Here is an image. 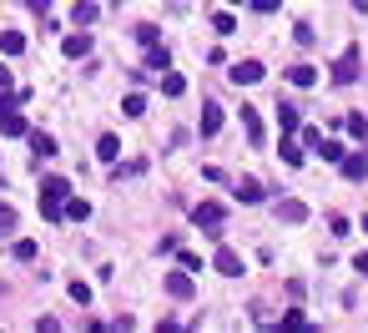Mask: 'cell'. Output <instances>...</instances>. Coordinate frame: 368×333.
<instances>
[{"label": "cell", "instance_id": "cell-38", "mask_svg": "<svg viewBox=\"0 0 368 333\" xmlns=\"http://www.w3.org/2000/svg\"><path fill=\"white\" fill-rule=\"evenodd\" d=\"M353 6H358V10H368V0H353Z\"/></svg>", "mask_w": 368, "mask_h": 333}, {"label": "cell", "instance_id": "cell-17", "mask_svg": "<svg viewBox=\"0 0 368 333\" xmlns=\"http://www.w3.org/2000/svg\"><path fill=\"white\" fill-rule=\"evenodd\" d=\"M162 91H167V96H182V91H187V76H182V71H162Z\"/></svg>", "mask_w": 368, "mask_h": 333}, {"label": "cell", "instance_id": "cell-31", "mask_svg": "<svg viewBox=\"0 0 368 333\" xmlns=\"http://www.w3.org/2000/svg\"><path fill=\"white\" fill-rule=\"evenodd\" d=\"M71 298H76V303H81V308H86V303H91V288H86V283H81V278H76V283H71Z\"/></svg>", "mask_w": 368, "mask_h": 333}, {"label": "cell", "instance_id": "cell-7", "mask_svg": "<svg viewBox=\"0 0 368 333\" xmlns=\"http://www.w3.org/2000/svg\"><path fill=\"white\" fill-rule=\"evenodd\" d=\"M167 293H171V298H182V303L197 293V288H192V273H187V268H182V273H167Z\"/></svg>", "mask_w": 368, "mask_h": 333}, {"label": "cell", "instance_id": "cell-1", "mask_svg": "<svg viewBox=\"0 0 368 333\" xmlns=\"http://www.w3.org/2000/svg\"><path fill=\"white\" fill-rule=\"evenodd\" d=\"M66 192H71L66 177H46V182H40V212H46V222L61 217V202H66Z\"/></svg>", "mask_w": 368, "mask_h": 333}, {"label": "cell", "instance_id": "cell-37", "mask_svg": "<svg viewBox=\"0 0 368 333\" xmlns=\"http://www.w3.org/2000/svg\"><path fill=\"white\" fill-rule=\"evenodd\" d=\"M46 6H51V0H31V10H46Z\"/></svg>", "mask_w": 368, "mask_h": 333}, {"label": "cell", "instance_id": "cell-30", "mask_svg": "<svg viewBox=\"0 0 368 333\" xmlns=\"http://www.w3.org/2000/svg\"><path fill=\"white\" fill-rule=\"evenodd\" d=\"M137 40H141V46H157L162 36H157V26H137Z\"/></svg>", "mask_w": 368, "mask_h": 333}, {"label": "cell", "instance_id": "cell-32", "mask_svg": "<svg viewBox=\"0 0 368 333\" xmlns=\"http://www.w3.org/2000/svg\"><path fill=\"white\" fill-rule=\"evenodd\" d=\"M283 323H288V328H302L308 318H302V308H288V313H283Z\"/></svg>", "mask_w": 368, "mask_h": 333}, {"label": "cell", "instance_id": "cell-5", "mask_svg": "<svg viewBox=\"0 0 368 333\" xmlns=\"http://www.w3.org/2000/svg\"><path fill=\"white\" fill-rule=\"evenodd\" d=\"M338 166H343V177H348V182H363V177H368V157H363V152H343Z\"/></svg>", "mask_w": 368, "mask_h": 333}, {"label": "cell", "instance_id": "cell-10", "mask_svg": "<svg viewBox=\"0 0 368 333\" xmlns=\"http://www.w3.org/2000/svg\"><path fill=\"white\" fill-rule=\"evenodd\" d=\"M232 192H237V202H263V197H268V187H263V182H252V177H243Z\"/></svg>", "mask_w": 368, "mask_h": 333}, {"label": "cell", "instance_id": "cell-3", "mask_svg": "<svg viewBox=\"0 0 368 333\" xmlns=\"http://www.w3.org/2000/svg\"><path fill=\"white\" fill-rule=\"evenodd\" d=\"M333 81L338 86H348V81H358V46H348L338 61H333Z\"/></svg>", "mask_w": 368, "mask_h": 333}, {"label": "cell", "instance_id": "cell-11", "mask_svg": "<svg viewBox=\"0 0 368 333\" xmlns=\"http://www.w3.org/2000/svg\"><path fill=\"white\" fill-rule=\"evenodd\" d=\"M61 51H66L71 61H76V56H91V36H86V31H76V36H66V40H61Z\"/></svg>", "mask_w": 368, "mask_h": 333}, {"label": "cell", "instance_id": "cell-18", "mask_svg": "<svg viewBox=\"0 0 368 333\" xmlns=\"http://www.w3.org/2000/svg\"><path fill=\"white\" fill-rule=\"evenodd\" d=\"M0 51H6V56H20V51H26V36H20V31H6V36H0Z\"/></svg>", "mask_w": 368, "mask_h": 333}, {"label": "cell", "instance_id": "cell-13", "mask_svg": "<svg viewBox=\"0 0 368 333\" xmlns=\"http://www.w3.org/2000/svg\"><path fill=\"white\" fill-rule=\"evenodd\" d=\"M243 127H247V141H252V147H263V116H257L252 107H243Z\"/></svg>", "mask_w": 368, "mask_h": 333}, {"label": "cell", "instance_id": "cell-9", "mask_svg": "<svg viewBox=\"0 0 368 333\" xmlns=\"http://www.w3.org/2000/svg\"><path fill=\"white\" fill-rule=\"evenodd\" d=\"M0 132H6V137H31V127H26V116H20L15 107H10V111H0Z\"/></svg>", "mask_w": 368, "mask_h": 333}, {"label": "cell", "instance_id": "cell-12", "mask_svg": "<svg viewBox=\"0 0 368 333\" xmlns=\"http://www.w3.org/2000/svg\"><path fill=\"white\" fill-rule=\"evenodd\" d=\"M96 15H101V10H96V0H76V6H71V26H91Z\"/></svg>", "mask_w": 368, "mask_h": 333}, {"label": "cell", "instance_id": "cell-14", "mask_svg": "<svg viewBox=\"0 0 368 333\" xmlns=\"http://www.w3.org/2000/svg\"><path fill=\"white\" fill-rule=\"evenodd\" d=\"M217 132H222V107L207 101V107H202V137H217Z\"/></svg>", "mask_w": 368, "mask_h": 333}, {"label": "cell", "instance_id": "cell-24", "mask_svg": "<svg viewBox=\"0 0 368 333\" xmlns=\"http://www.w3.org/2000/svg\"><path fill=\"white\" fill-rule=\"evenodd\" d=\"M10 253H15V258H20V263H36V253H40V247H36V242H31V238H20V242H15V247H10Z\"/></svg>", "mask_w": 368, "mask_h": 333}, {"label": "cell", "instance_id": "cell-6", "mask_svg": "<svg viewBox=\"0 0 368 333\" xmlns=\"http://www.w3.org/2000/svg\"><path fill=\"white\" fill-rule=\"evenodd\" d=\"M277 222H308V202L283 197V202H277Z\"/></svg>", "mask_w": 368, "mask_h": 333}, {"label": "cell", "instance_id": "cell-22", "mask_svg": "<svg viewBox=\"0 0 368 333\" xmlns=\"http://www.w3.org/2000/svg\"><path fill=\"white\" fill-rule=\"evenodd\" d=\"M146 66H151V71H167V66H171V56H167L162 46H146Z\"/></svg>", "mask_w": 368, "mask_h": 333}, {"label": "cell", "instance_id": "cell-15", "mask_svg": "<svg viewBox=\"0 0 368 333\" xmlns=\"http://www.w3.org/2000/svg\"><path fill=\"white\" fill-rule=\"evenodd\" d=\"M277 127H283V132H298V127H302V116H298L293 101H283V107H277Z\"/></svg>", "mask_w": 368, "mask_h": 333}, {"label": "cell", "instance_id": "cell-21", "mask_svg": "<svg viewBox=\"0 0 368 333\" xmlns=\"http://www.w3.org/2000/svg\"><path fill=\"white\" fill-rule=\"evenodd\" d=\"M61 217H71V222H86V217H91V207H86V202H61Z\"/></svg>", "mask_w": 368, "mask_h": 333}, {"label": "cell", "instance_id": "cell-36", "mask_svg": "<svg viewBox=\"0 0 368 333\" xmlns=\"http://www.w3.org/2000/svg\"><path fill=\"white\" fill-rule=\"evenodd\" d=\"M0 91H10V66H0Z\"/></svg>", "mask_w": 368, "mask_h": 333}, {"label": "cell", "instance_id": "cell-34", "mask_svg": "<svg viewBox=\"0 0 368 333\" xmlns=\"http://www.w3.org/2000/svg\"><path fill=\"white\" fill-rule=\"evenodd\" d=\"M10 227H15V212H10V207H0V233H10Z\"/></svg>", "mask_w": 368, "mask_h": 333}, {"label": "cell", "instance_id": "cell-20", "mask_svg": "<svg viewBox=\"0 0 368 333\" xmlns=\"http://www.w3.org/2000/svg\"><path fill=\"white\" fill-rule=\"evenodd\" d=\"M343 152H348V147H343V141H333V137H323V147H318L323 162H343Z\"/></svg>", "mask_w": 368, "mask_h": 333}, {"label": "cell", "instance_id": "cell-35", "mask_svg": "<svg viewBox=\"0 0 368 333\" xmlns=\"http://www.w3.org/2000/svg\"><path fill=\"white\" fill-rule=\"evenodd\" d=\"M353 268H358L363 278H368V253H358V258H353Z\"/></svg>", "mask_w": 368, "mask_h": 333}, {"label": "cell", "instance_id": "cell-2", "mask_svg": "<svg viewBox=\"0 0 368 333\" xmlns=\"http://www.w3.org/2000/svg\"><path fill=\"white\" fill-rule=\"evenodd\" d=\"M222 217H227V212H222L217 202H197V207H192V222H197L207 238H222Z\"/></svg>", "mask_w": 368, "mask_h": 333}, {"label": "cell", "instance_id": "cell-25", "mask_svg": "<svg viewBox=\"0 0 368 333\" xmlns=\"http://www.w3.org/2000/svg\"><path fill=\"white\" fill-rule=\"evenodd\" d=\"M283 162H288V166H302V147H298V141H288V132H283Z\"/></svg>", "mask_w": 368, "mask_h": 333}, {"label": "cell", "instance_id": "cell-4", "mask_svg": "<svg viewBox=\"0 0 368 333\" xmlns=\"http://www.w3.org/2000/svg\"><path fill=\"white\" fill-rule=\"evenodd\" d=\"M227 76L237 86H257V81H263V66H257V61H237V66H227Z\"/></svg>", "mask_w": 368, "mask_h": 333}, {"label": "cell", "instance_id": "cell-29", "mask_svg": "<svg viewBox=\"0 0 368 333\" xmlns=\"http://www.w3.org/2000/svg\"><path fill=\"white\" fill-rule=\"evenodd\" d=\"M298 132H302V147H313V152L323 147V132L318 127H298Z\"/></svg>", "mask_w": 368, "mask_h": 333}, {"label": "cell", "instance_id": "cell-16", "mask_svg": "<svg viewBox=\"0 0 368 333\" xmlns=\"http://www.w3.org/2000/svg\"><path fill=\"white\" fill-rule=\"evenodd\" d=\"M288 81L308 91V86H318V71H313V66H288Z\"/></svg>", "mask_w": 368, "mask_h": 333}, {"label": "cell", "instance_id": "cell-23", "mask_svg": "<svg viewBox=\"0 0 368 333\" xmlns=\"http://www.w3.org/2000/svg\"><path fill=\"white\" fill-rule=\"evenodd\" d=\"M116 152H121L116 137H101V141H96V157H101V162H116Z\"/></svg>", "mask_w": 368, "mask_h": 333}, {"label": "cell", "instance_id": "cell-19", "mask_svg": "<svg viewBox=\"0 0 368 333\" xmlns=\"http://www.w3.org/2000/svg\"><path fill=\"white\" fill-rule=\"evenodd\" d=\"M31 147H36V157H56L61 147H56V141L46 137V132H31Z\"/></svg>", "mask_w": 368, "mask_h": 333}, {"label": "cell", "instance_id": "cell-27", "mask_svg": "<svg viewBox=\"0 0 368 333\" xmlns=\"http://www.w3.org/2000/svg\"><path fill=\"white\" fill-rule=\"evenodd\" d=\"M348 137H368V116H363V111L348 116Z\"/></svg>", "mask_w": 368, "mask_h": 333}, {"label": "cell", "instance_id": "cell-39", "mask_svg": "<svg viewBox=\"0 0 368 333\" xmlns=\"http://www.w3.org/2000/svg\"><path fill=\"white\" fill-rule=\"evenodd\" d=\"M363 233H368V217H363Z\"/></svg>", "mask_w": 368, "mask_h": 333}, {"label": "cell", "instance_id": "cell-28", "mask_svg": "<svg viewBox=\"0 0 368 333\" xmlns=\"http://www.w3.org/2000/svg\"><path fill=\"white\" fill-rule=\"evenodd\" d=\"M121 111H126V116H141V111H146V96H126Z\"/></svg>", "mask_w": 368, "mask_h": 333}, {"label": "cell", "instance_id": "cell-26", "mask_svg": "<svg viewBox=\"0 0 368 333\" xmlns=\"http://www.w3.org/2000/svg\"><path fill=\"white\" fill-rule=\"evenodd\" d=\"M212 31H217V36H232V31H237V20L222 10V15H212Z\"/></svg>", "mask_w": 368, "mask_h": 333}, {"label": "cell", "instance_id": "cell-8", "mask_svg": "<svg viewBox=\"0 0 368 333\" xmlns=\"http://www.w3.org/2000/svg\"><path fill=\"white\" fill-rule=\"evenodd\" d=\"M212 268H217L222 278H237V273H243V258H237L232 247H217V258H212Z\"/></svg>", "mask_w": 368, "mask_h": 333}, {"label": "cell", "instance_id": "cell-40", "mask_svg": "<svg viewBox=\"0 0 368 333\" xmlns=\"http://www.w3.org/2000/svg\"><path fill=\"white\" fill-rule=\"evenodd\" d=\"M232 6H237V0H232Z\"/></svg>", "mask_w": 368, "mask_h": 333}, {"label": "cell", "instance_id": "cell-33", "mask_svg": "<svg viewBox=\"0 0 368 333\" xmlns=\"http://www.w3.org/2000/svg\"><path fill=\"white\" fill-rule=\"evenodd\" d=\"M247 6H252L257 15H273V10H277V0H247Z\"/></svg>", "mask_w": 368, "mask_h": 333}]
</instances>
